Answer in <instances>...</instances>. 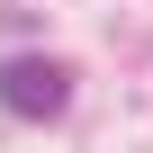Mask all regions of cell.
Returning <instances> with one entry per match:
<instances>
[{"label":"cell","instance_id":"1","mask_svg":"<svg viewBox=\"0 0 153 153\" xmlns=\"http://www.w3.org/2000/svg\"><path fill=\"white\" fill-rule=\"evenodd\" d=\"M0 108L27 117V126L63 117V108H72V72H63L54 54H9V63H0Z\"/></svg>","mask_w":153,"mask_h":153}]
</instances>
